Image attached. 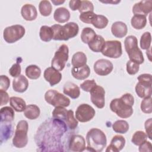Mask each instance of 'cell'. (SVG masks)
<instances>
[{
	"label": "cell",
	"instance_id": "1",
	"mask_svg": "<svg viewBox=\"0 0 152 152\" xmlns=\"http://www.w3.org/2000/svg\"><path fill=\"white\" fill-rule=\"evenodd\" d=\"M87 150L91 151L101 152L106 146L107 139L105 134L100 129H90L86 135Z\"/></svg>",
	"mask_w": 152,
	"mask_h": 152
},
{
	"label": "cell",
	"instance_id": "2",
	"mask_svg": "<svg viewBox=\"0 0 152 152\" xmlns=\"http://www.w3.org/2000/svg\"><path fill=\"white\" fill-rule=\"evenodd\" d=\"M51 27L53 31V39L55 40H68L75 37L79 31L78 25L74 22H69L64 26L53 24Z\"/></svg>",
	"mask_w": 152,
	"mask_h": 152
},
{
	"label": "cell",
	"instance_id": "3",
	"mask_svg": "<svg viewBox=\"0 0 152 152\" xmlns=\"http://www.w3.org/2000/svg\"><path fill=\"white\" fill-rule=\"evenodd\" d=\"M124 46L130 61L138 65L144 62V56L138 46V40L135 36L130 35L127 36L124 41Z\"/></svg>",
	"mask_w": 152,
	"mask_h": 152
},
{
	"label": "cell",
	"instance_id": "4",
	"mask_svg": "<svg viewBox=\"0 0 152 152\" xmlns=\"http://www.w3.org/2000/svg\"><path fill=\"white\" fill-rule=\"evenodd\" d=\"M28 129V125L26 121H20L17 126L12 139V144L17 148H23L27 144L28 137L27 132Z\"/></svg>",
	"mask_w": 152,
	"mask_h": 152
},
{
	"label": "cell",
	"instance_id": "5",
	"mask_svg": "<svg viewBox=\"0 0 152 152\" xmlns=\"http://www.w3.org/2000/svg\"><path fill=\"white\" fill-rule=\"evenodd\" d=\"M69 49L67 45L63 44L61 45L55 52L54 56L52 59L51 66L55 69L61 71L65 66L66 62L68 60Z\"/></svg>",
	"mask_w": 152,
	"mask_h": 152
},
{
	"label": "cell",
	"instance_id": "6",
	"mask_svg": "<svg viewBox=\"0 0 152 152\" xmlns=\"http://www.w3.org/2000/svg\"><path fill=\"white\" fill-rule=\"evenodd\" d=\"M46 102L54 107H68L70 104V100L65 95L55 90H49L45 94Z\"/></svg>",
	"mask_w": 152,
	"mask_h": 152
},
{
	"label": "cell",
	"instance_id": "7",
	"mask_svg": "<svg viewBox=\"0 0 152 152\" xmlns=\"http://www.w3.org/2000/svg\"><path fill=\"white\" fill-rule=\"evenodd\" d=\"M110 109L121 118H128L133 113L132 106L128 105L120 98L115 99L111 101Z\"/></svg>",
	"mask_w": 152,
	"mask_h": 152
},
{
	"label": "cell",
	"instance_id": "8",
	"mask_svg": "<svg viewBox=\"0 0 152 152\" xmlns=\"http://www.w3.org/2000/svg\"><path fill=\"white\" fill-rule=\"evenodd\" d=\"M24 27L20 24L12 25L4 30L3 37L5 41L8 43H13L21 39L25 34Z\"/></svg>",
	"mask_w": 152,
	"mask_h": 152
},
{
	"label": "cell",
	"instance_id": "9",
	"mask_svg": "<svg viewBox=\"0 0 152 152\" xmlns=\"http://www.w3.org/2000/svg\"><path fill=\"white\" fill-rule=\"evenodd\" d=\"M103 55L110 58H118L122 54V44L118 40H107L101 51Z\"/></svg>",
	"mask_w": 152,
	"mask_h": 152
},
{
	"label": "cell",
	"instance_id": "10",
	"mask_svg": "<svg viewBox=\"0 0 152 152\" xmlns=\"http://www.w3.org/2000/svg\"><path fill=\"white\" fill-rule=\"evenodd\" d=\"M95 110L90 105L86 103L80 104L75 111V118L81 122H87L95 116Z\"/></svg>",
	"mask_w": 152,
	"mask_h": 152
},
{
	"label": "cell",
	"instance_id": "11",
	"mask_svg": "<svg viewBox=\"0 0 152 152\" xmlns=\"http://www.w3.org/2000/svg\"><path fill=\"white\" fill-rule=\"evenodd\" d=\"M91 102L99 109H102L105 105V91L100 86H95L90 91Z\"/></svg>",
	"mask_w": 152,
	"mask_h": 152
},
{
	"label": "cell",
	"instance_id": "12",
	"mask_svg": "<svg viewBox=\"0 0 152 152\" xmlns=\"http://www.w3.org/2000/svg\"><path fill=\"white\" fill-rule=\"evenodd\" d=\"M94 71L99 75L106 76L109 74L113 69V64L107 59H100L94 64Z\"/></svg>",
	"mask_w": 152,
	"mask_h": 152
},
{
	"label": "cell",
	"instance_id": "13",
	"mask_svg": "<svg viewBox=\"0 0 152 152\" xmlns=\"http://www.w3.org/2000/svg\"><path fill=\"white\" fill-rule=\"evenodd\" d=\"M152 10V1L151 0L141 1L134 4L132 12L134 15L147 16Z\"/></svg>",
	"mask_w": 152,
	"mask_h": 152
},
{
	"label": "cell",
	"instance_id": "14",
	"mask_svg": "<svg viewBox=\"0 0 152 152\" xmlns=\"http://www.w3.org/2000/svg\"><path fill=\"white\" fill-rule=\"evenodd\" d=\"M69 149L72 151H83L86 150V141L81 135H73L69 141Z\"/></svg>",
	"mask_w": 152,
	"mask_h": 152
},
{
	"label": "cell",
	"instance_id": "15",
	"mask_svg": "<svg viewBox=\"0 0 152 152\" xmlns=\"http://www.w3.org/2000/svg\"><path fill=\"white\" fill-rule=\"evenodd\" d=\"M43 77L51 86L58 84L62 79L61 73L52 66L48 67L45 70Z\"/></svg>",
	"mask_w": 152,
	"mask_h": 152
},
{
	"label": "cell",
	"instance_id": "16",
	"mask_svg": "<svg viewBox=\"0 0 152 152\" xmlns=\"http://www.w3.org/2000/svg\"><path fill=\"white\" fill-rule=\"evenodd\" d=\"M125 138L120 135H115L111 141L110 144L107 147L106 152H118L121 151L125 145Z\"/></svg>",
	"mask_w": 152,
	"mask_h": 152
},
{
	"label": "cell",
	"instance_id": "17",
	"mask_svg": "<svg viewBox=\"0 0 152 152\" xmlns=\"http://www.w3.org/2000/svg\"><path fill=\"white\" fill-rule=\"evenodd\" d=\"M152 83L138 81L136 84L135 90L137 94L140 98H145L151 96Z\"/></svg>",
	"mask_w": 152,
	"mask_h": 152
},
{
	"label": "cell",
	"instance_id": "18",
	"mask_svg": "<svg viewBox=\"0 0 152 152\" xmlns=\"http://www.w3.org/2000/svg\"><path fill=\"white\" fill-rule=\"evenodd\" d=\"M21 14L26 21L34 20L37 17V12L36 7L31 4H26L21 9Z\"/></svg>",
	"mask_w": 152,
	"mask_h": 152
},
{
	"label": "cell",
	"instance_id": "19",
	"mask_svg": "<svg viewBox=\"0 0 152 152\" xmlns=\"http://www.w3.org/2000/svg\"><path fill=\"white\" fill-rule=\"evenodd\" d=\"M28 87V81L23 75H20L13 80L12 88L16 92L23 93L27 90Z\"/></svg>",
	"mask_w": 152,
	"mask_h": 152
},
{
	"label": "cell",
	"instance_id": "20",
	"mask_svg": "<svg viewBox=\"0 0 152 152\" xmlns=\"http://www.w3.org/2000/svg\"><path fill=\"white\" fill-rule=\"evenodd\" d=\"M111 31L115 37L122 38L126 35L128 27L125 23L122 21H116L112 25Z\"/></svg>",
	"mask_w": 152,
	"mask_h": 152
},
{
	"label": "cell",
	"instance_id": "21",
	"mask_svg": "<svg viewBox=\"0 0 152 152\" xmlns=\"http://www.w3.org/2000/svg\"><path fill=\"white\" fill-rule=\"evenodd\" d=\"M64 93L70 97L71 99H77L80 95V87L74 83L66 82L63 87Z\"/></svg>",
	"mask_w": 152,
	"mask_h": 152
},
{
	"label": "cell",
	"instance_id": "22",
	"mask_svg": "<svg viewBox=\"0 0 152 152\" xmlns=\"http://www.w3.org/2000/svg\"><path fill=\"white\" fill-rule=\"evenodd\" d=\"M71 74L75 79L83 80L89 77L90 69L87 64L80 67H73L71 69Z\"/></svg>",
	"mask_w": 152,
	"mask_h": 152
},
{
	"label": "cell",
	"instance_id": "23",
	"mask_svg": "<svg viewBox=\"0 0 152 152\" xmlns=\"http://www.w3.org/2000/svg\"><path fill=\"white\" fill-rule=\"evenodd\" d=\"M53 18L59 23H65L70 18V12L65 7L58 8L54 12Z\"/></svg>",
	"mask_w": 152,
	"mask_h": 152
},
{
	"label": "cell",
	"instance_id": "24",
	"mask_svg": "<svg viewBox=\"0 0 152 152\" xmlns=\"http://www.w3.org/2000/svg\"><path fill=\"white\" fill-rule=\"evenodd\" d=\"M105 44L104 38L99 34H96L94 38L88 43L89 48L94 52H100L102 50Z\"/></svg>",
	"mask_w": 152,
	"mask_h": 152
},
{
	"label": "cell",
	"instance_id": "25",
	"mask_svg": "<svg viewBox=\"0 0 152 152\" xmlns=\"http://www.w3.org/2000/svg\"><path fill=\"white\" fill-rule=\"evenodd\" d=\"M40 113V108L36 104H28L26 106L24 110V116L30 120L37 119Z\"/></svg>",
	"mask_w": 152,
	"mask_h": 152
},
{
	"label": "cell",
	"instance_id": "26",
	"mask_svg": "<svg viewBox=\"0 0 152 152\" xmlns=\"http://www.w3.org/2000/svg\"><path fill=\"white\" fill-rule=\"evenodd\" d=\"M11 106L17 112H24L26 107V102L21 97L12 96L10 98Z\"/></svg>",
	"mask_w": 152,
	"mask_h": 152
},
{
	"label": "cell",
	"instance_id": "27",
	"mask_svg": "<svg viewBox=\"0 0 152 152\" xmlns=\"http://www.w3.org/2000/svg\"><path fill=\"white\" fill-rule=\"evenodd\" d=\"M1 123L11 122L14 119V110L9 106H5L1 109Z\"/></svg>",
	"mask_w": 152,
	"mask_h": 152
},
{
	"label": "cell",
	"instance_id": "28",
	"mask_svg": "<svg viewBox=\"0 0 152 152\" xmlns=\"http://www.w3.org/2000/svg\"><path fill=\"white\" fill-rule=\"evenodd\" d=\"M87 56L83 52H77L72 57L71 64L73 67H80L86 65Z\"/></svg>",
	"mask_w": 152,
	"mask_h": 152
},
{
	"label": "cell",
	"instance_id": "29",
	"mask_svg": "<svg viewBox=\"0 0 152 152\" xmlns=\"http://www.w3.org/2000/svg\"><path fill=\"white\" fill-rule=\"evenodd\" d=\"M131 26L137 30H141L145 27L147 24V18L145 16L134 15L131 20Z\"/></svg>",
	"mask_w": 152,
	"mask_h": 152
},
{
	"label": "cell",
	"instance_id": "30",
	"mask_svg": "<svg viewBox=\"0 0 152 152\" xmlns=\"http://www.w3.org/2000/svg\"><path fill=\"white\" fill-rule=\"evenodd\" d=\"M39 36L42 41L50 42L53 37V31L52 27L48 26H42L40 28Z\"/></svg>",
	"mask_w": 152,
	"mask_h": 152
},
{
	"label": "cell",
	"instance_id": "31",
	"mask_svg": "<svg viewBox=\"0 0 152 152\" xmlns=\"http://www.w3.org/2000/svg\"><path fill=\"white\" fill-rule=\"evenodd\" d=\"M26 76L31 80L38 79L41 75L40 68L36 65H30L27 66L25 70Z\"/></svg>",
	"mask_w": 152,
	"mask_h": 152
},
{
	"label": "cell",
	"instance_id": "32",
	"mask_svg": "<svg viewBox=\"0 0 152 152\" xmlns=\"http://www.w3.org/2000/svg\"><path fill=\"white\" fill-rule=\"evenodd\" d=\"M108 22V19L104 15L96 14L93 18L91 24L97 28L102 29L107 26Z\"/></svg>",
	"mask_w": 152,
	"mask_h": 152
},
{
	"label": "cell",
	"instance_id": "33",
	"mask_svg": "<svg viewBox=\"0 0 152 152\" xmlns=\"http://www.w3.org/2000/svg\"><path fill=\"white\" fill-rule=\"evenodd\" d=\"M129 124L124 120H118L112 125L113 130L119 134H125L129 130Z\"/></svg>",
	"mask_w": 152,
	"mask_h": 152
},
{
	"label": "cell",
	"instance_id": "34",
	"mask_svg": "<svg viewBox=\"0 0 152 152\" xmlns=\"http://www.w3.org/2000/svg\"><path fill=\"white\" fill-rule=\"evenodd\" d=\"M96 32L90 27H85L83 29L81 34V39L84 43H89L96 36Z\"/></svg>",
	"mask_w": 152,
	"mask_h": 152
},
{
	"label": "cell",
	"instance_id": "35",
	"mask_svg": "<svg viewBox=\"0 0 152 152\" xmlns=\"http://www.w3.org/2000/svg\"><path fill=\"white\" fill-rule=\"evenodd\" d=\"M67 112L68 110L64 107L58 106L55 107V108L53 110L52 116L53 119L60 121L64 124V122L66 118Z\"/></svg>",
	"mask_w": 152,
	"mask_h": 152
},
{
	"label": "cell",
	"instance_id": "36",
	"mask_svg": "<svg viewBox=\"0 0 152 152\" xmlns=\"http://www.w3.org/2000/svg\"><path fill=\"white\" fill-rule=\"evenodd\" d=\"M65 125L70 129H75L78 126V121L74 117V112L72 110H68L66 118L64 122Z\"/></svg>",
	"mask_w": 152,
	"mask_h": 152
},
{
	"label": "cell",
	"instance_id": "37",
	"mask_svg": "<svg viewBox=\"0 0 152 152\" xmlns=\"http://www.w3.org/2000/svg\"><path fill=\"white\" fill-rule=\"evenodd\" d=\"M39 10L42 15L47 17L50 15L51 14L52 11V6L49 1H41L39 5Z\"/></svg>",
	"mask_w": 152,
	"mask_h": 152
},
{
	"label": "cell",
	"instance_id": "38",
	"mask_svg": "<svg viewBox=\"0 0 152 152\" xmlns=\"http://www.w3.org/2000/svg\"><path fill=\"white\" fill-rule=\"evenodd\" d=\"M148 137L147 134L142 131H136L132 135L131 141L135 145H140L145 141Z\"/></svg>",
	"mask_w": 152,
	"mask_h": 152
},
{
	"label": "cell",
	"instance_id": "39",
	"mask_svg": "<svg viewBox=\"0 0 152 152\" xmlns=\"http://www.w3.org/2000/svg\"><path fill=\"white\" fill-rule=\"evenodd\" d=\"M140 47L143 50H148L150 48L151 43V33L148 31L144 33L140 39Z\"/></svg>",
	"mask_w": 152,
	"mask_h": 152
},
{
	"label": "cell",
	"instance_id": "40",
	"mask_svg": "<svg viewBox=\"0 0 152 152\" xmlns=\"http://www.w3.org/2000/svg\"><path fill=\"white\" fill-rule=\"evenodd\" d=\"M141 109L145 113H151L152 112L151 97H145L141 101Z\"/></svg>",
	"mask_w": 152,
	"mask_h": 152
},
{
	"label": "cell",
	"instance_id": "41",
	"mask_svg": "<svg viewBox=\"0 0 152 152\" xmlns=\"http://www.w3.org/2000/svg\"><path fill=\"white\" fill-rule=\"evenodd\" d=\"M78 10L80 14L89 11L93 12L94 5L93 3L90 1H81V4Z\"/></svg>",
	"mask_w": 152,
	"mask_h": 152
},
{
	"label": "cell",
	"instance_id": "42",
	"mask_svg": "<svg viewBox=\"0 0 152 152\" xmlns=\"http://www.w3.org/2000/svg\"><path fill=\"white\" fill-rule=\"evenodd\" d=\"M140 69L138 64L129 60L126 63V71L129 75H134L137 74Z\"/></svg>",
	"mask_w": 152,
	"mask_h": 152
},
{
	"label": "cell",
	"instance_id": "43",
	"mask_svg": "<svg viewBox=\"0 0 152 152\" xmlns=\"http://www.w3.org/2000/svg\"><path fill=\"white\" fill-rule=\"evenodd\" d=\"M96 14H95L94 12H91V11L83 12L80 14L79 16V18L82 22L84 23L91 24V21Z\"/></svg>",
	"mask_w": 152,
	"mask_h": 152
},
{
	"label": "cell",
	"instance_id": "44",
	"mask_svg": "<svg viewBox=\"0 0 152 152\" xmlns=\"http://www.w3.org/2000/svg\"><path fill=\"white\" fill-rule=\"evenodd\" d=\"M96 85L97 84L94 80H87L80 84V87L83 90L86 92H90V90Z\"/></svg>",
	"mask_w": 152,
	"mask_h": 152
},
{
	"label": "cell",
	"instance_id": "45",
	"mask_svg": "<svg viewBox=\"0 0 152 152\" xmlns=\"http://www.w3.org/2000/svg\"><path fill=\"white\" fill-rule=\"evenodd\" d=\"M21 66L20 64L15 63L12 65V66L9 69V74L12 77H17L19 76L21 74Z\"/></svg>",
	"mask_w": 152,
	"mask_h": 152
},
{
	"label": "cell",
	"instance_id": "46",
	"mask_svg": "<svg viewBox=\"0 0 152 152\" xmlns=\"http://www.w3.org/2000/svg\"><path fill=\"white\" fill-rule=\"evenodd\" d=\"M10 86V80L7 75H2L0 77V90L6 91Z\"/></svg>",
	"mask_w": 152,
	"mask_h": 152
},
{
	"label": "cell",
	"instance_id": "47",
	"mask_svg": "<svg viewBox=\"0 0 152 152\" xmlns=\"http://www.w3.org/2000/svg\"><path fill=\"white\" fill-rule=\"evenodd\" d=\"M120 99L131 106H132L134 104V97L130 93H125L123 94Z\"/></svg>",
	"mask_w": 152,
	"mask_h": 152
},
{
	"label": "cell",
	"instance_id": "48",
	"mask_svg": "<svg viewBox=\"0 0 152 152\" xmlns=\"http://www.w3.org/2000/svg\"><path fill=\"white\" fill-rule=\"evenodd\" d=\"M145 130L146 132V134L148 138L151 140V131H152V119L151 118H149L147 119L144 124Z\"/></svg>",
	"mask_w": 152,
	"mask_h": 152
},
{
	"label": "cell",
	"instance_id": "49",
	"mask_svg": "<svg viewBox=\"0 0 152 152\" xmlns=\"http://www.w3.org/2000/svg\"><path fill=\"white\" fill-rule=\"evenodd\" d=\"M139 151H149L151 152L152 151V145L150 141H147V140L144 141L142 144L139 145Z\"/></svg>",
	"mask_w": 152,
	"mask_h": 152
},
{
	"label": "cell",
	"instance_id": "50",
	"mask_svg": "<svg viewBox=\"0 0 152 152\" xmlns=\"http://www.w3.org/2000/svg\"><path fill=\"white\" fill-rule=\"evenodd\" d=\"M0 94H1V103L0 105L3 106L7 104V103L10 100L8 94L6 92V91L0 90Z\"/></svg>",
	"mask_w": 152,
	"mask_h": 152
},
{
	"label": "cell",
	"instance_id": "51",
	"mask_svg": "<svg viewBox=\"0 0 152 152\" xmlns=\"http://www.w3.org/2000/svg\"><path fill=\"white\" fill-rule=\"evenodd\" d=\"M137 79L138 81H142V82H145L148 83H151V75L150 74H142L140 75Z\"/></svg>",
	"mask_w": 152,
	"mask_h": 152
},
{
	"label": "cell",
	"instance_id": "52",
	"mask_svg": "<svg viewBox=\"0 0 152 152\" xmlns=\"http://www.w3.org/2000/svg\"><path fill=\"white\" fill-rule=\"evenodd\" d=\"M81 4L80 0H71L69 2V7L72 11H76L78 10Z\"/></svg>",
	"mask_w": 152,
	"mask_h": 152
},
{
	"label": "cell",
	"instance_id": "53",
	"mask_svg": "<svg viewBox=\"0 0 152 152\" xmlns=\"http://www.w3.org/2000/svg\"><path fill=\"white\" fill-rule=\"evenodd\" d=\"M100 2H103V3H106V4H117L118 3L120 2V1H100Z\"/></svg>",
	"mask_w": 152,
	"mask_h": 152
},
{
	"label": "cell",
	"instance_id": "54",
	"mask_svg": "<svg viewBox=\"0 0 152 152\" xmlns=\"http://www.w3.org/2000/svg\"><path fill=\"white\" fill-rule=\"evenodd\" d=\"M52 2L55 5H59L61 4H63L65 2V1H53L52 0Z\"/></svg>",
	"mask_w": 152,
	"mask_h": 152
}]
</instances>
